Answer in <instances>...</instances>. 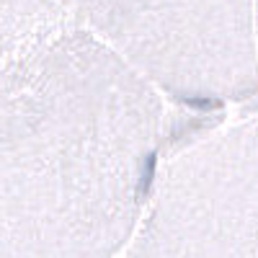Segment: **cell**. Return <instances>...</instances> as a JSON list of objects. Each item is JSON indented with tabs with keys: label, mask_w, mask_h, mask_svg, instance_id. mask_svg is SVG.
<instances>
[{
	"label": "cell",
	"mask_w": 258,
	"mask_h": 258,
	"mask_svg": "<svg viewBox=\"0 0 258 258\" xmlns=\"http://www.w3.org/2000/svg\"><path fill=\"white\" fill-rule=\"evenodd\" d=\"M124 62L178 101L258 93L255 0H57Z\"/></svg>",
	"instance_id": "7a4b0ae2"
},
{
	"label": "cell",
	"mask_w": 258,
	"mask_h": 258,
	"mask_svg": "<svg viewBox=\"0 0 258 258\" xmlns=\"http://www.w3.org/2000/svg\"><path fill=\"white\" fill-rule=\"evenodd\" d=\"M168 140L163 93L57 0H0V258H111Z\"/></svg>",
	"instance_id": "6da1fadb"
},
{
	"label": "cell",
	"mask_w": 258,
	"mask_h": 258,
	"mask_svg": "<svg viewBox=\"0 0 258 258\" xmlns=\"http://www.w3.org/2000/svg\"><path fill=\"white\" fill-rule=\"evenodd\" d=\"M255 47H258V0H255Z\"/></svg>",
	"instance_id": "277c9868"
},
{
	"label": "cell",
	"mask_w": 258,
	"mask_h": 258,
	"mask_svg": "<svg viewBox=\"0 0 258 258\" xmlns=\"http://www.w3.org/2000/svg\"><path fill=\"white\" fill-rule=\"evenodd\" d=\"M126 258H258V121L204 132L163 160Z\"/></svg>",
	"instance_id": "3957f363"
}]
</instances>
